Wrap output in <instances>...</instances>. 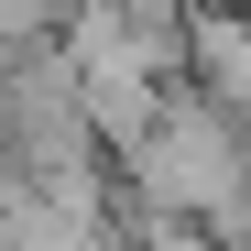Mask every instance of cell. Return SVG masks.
<instances>
[{
	"label": "cell",
	"instance_id": "cell-1",
	"mask_svg": "<svg viewBox=\"0 0 251 251\" xmlns=\"http://www.w3.org/2000/svg\"><path fill=\"white\" fill-rule=\"evenodd\" d=\"M131 175H142L153 207H186V219L251 229V120L219 109V99L153 109V131L131 142Z\"/></svg>",
	"mask_w": 251,
	"mask_h": 251
},
{
	"label": "cell",
	"instance_id": "cell-2",
	"mask_svg": "<svg viewBox=\"0 0 251 251\" xmlns=\"http://www.w3.org/2000/svg\"><path fill=\"white\" fill-rule=\"evenodd\" d=\"M186 66L207 76V99H219V109L251 120V22H240V11H197V55H186Z\"/></svg>",
	"mask_w": 251,
	"mask_h": 251
}]
</instances>
